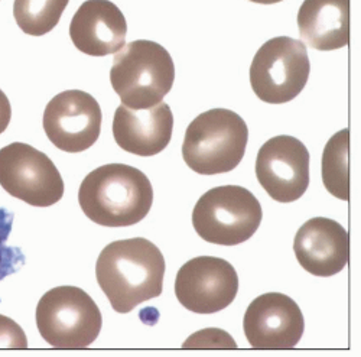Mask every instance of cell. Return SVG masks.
<instances>
[{
	"label": "cell",
	"instance_id": "7a4b0ae2",
	"mask_svg": "<svg viewBox=\"0 0 361 357\" xmlns=\"http://www.w3.org/2000/svg\"><path fill=\"white\" fill-rule=\"evenodd\" d=\"M78 202L82 213L96 224L128 227L149 214L154 188L140 169L125 164H107L84 178Z\"/></svg>",
	"mask_w": 361,
	"mask_h": 357
},
{
	"label": "cell",
	"instance_id": "7c38bea8",
	"mask_svg": "<svg viewBox=\"0 0 361 357\" xmlns=\"http://www.w3.org/2000/svg\"><path fill=\"white\" fill-rule=\"evenodd\" d=\"M243 329L247 341L259 350L293 349L304 336L302 311L290 296L281 292L263 294L246 310Z\"/></svg>",
	"mask_w": 361,
	"mask_h": 357
},
{
	"label": "cell",
	"instance_id": "7402d4cb",
	"mask_svg": "<svg viewBox=\"0 0 361 357\" xmlns=\"http://www.w3.org/2000/svg\"><path fill=\"white\" fill-rule=\"evenodd\" d=\"M253 4H259V5H275L282 2V0H250Z\"/></svg>",
	"mask_w": 361,
	"mask_h": 357
},
{
	"label": "cell",
	"instance_id": "44dd1931",
	"mask_svg": "<svg viewBox=\"0 0 361 357\" xmlns=\"http://www.w3.org/2000/svg\"><path fill=\"white\" fill-rule=\"evenodd\" d=\"M11 119H12V106L11 102L8 99V96L0 90V135H2L9 123H11Z\"/></svg>",
	"mask_w": 361,
	"mask_h": 357
},
{
	"label": "cell",
	"instance_id": "d6986e66",
	"mask_svg": "<svg viewBox=\"0 0 361 357\" xmlns=\"http://www.w3.org/2000/svg\"><path fill=\"white\" fill-rule=\"evenodd\" d=\"M13 213L0 207V282L16 274L25 265L23 252L8 243L13 227Z\"/></svg>",
	"mask_w": 361,
	"mask_h": 357
},
{
	"label": "cell",
	"instance_id": "9a60e30c",
	"mask_svg": "<svg viewBox=\"0 0 361 357\" xmlns=\"http://www.w3.org/2000/svg\"><path fill=\"white\" fill-rule=\"evenodd\" d=\"M173 132V114L171 107L161 102L147 109L118 106L113 119V136L123 151L154 157L169 145Z\"/></svg>",
	"mask_w": 361,
	"mask_h": 357
},
{
	"label": "cell",
	"instance_id": "4fadbf2b",
	"mask_svg": "<svg viewBox=\"0 0 361 357\" xmlns=\"http://www.w3.org/2000/svg\"><path fill=\"white\" fill-rule=\"evenodd\" d=\"M293 252L304 270L328 278L341 272L350 260V236L336 220L315 217L296 231Z\"/></svg>",
	"mask_w": 361,
	"mask_h": 357
},
{
	"label": "cell",
	"instance_id": "8fae6325",
	"mask_svg": "<svg viewBox=\"0 0 361 357\" xmlns=\"http://www.w3.org/2000/svg\"><path fill=\"white\" fill-rule=\"evenodd\" d=\"M256 176L269 197L293 202L310 186V152L293 136H275L262 145L256 158Z\"/></svg>",
	"mask_w": 361,
	"mask_h": 357
},
{
	"label": "cell",
	"instance_id": "30bf717a",
	"mask_svg": "<svg viewBox=\"0 0 361 357\" xmlns=\"http://www.w3.org/2000/svg\"><path fill=\"white\" fill-rule=\"evenodd\" d=\"M103 114L97 100L81 90L56 95L45 107L44 131L59 151L78 154L92 147L102 132Z\"/></svg>",
	"mask_w": 361,
	"mask_h": 357
},
{
	"label": "cell",
	"instance_id": "5b68a950",
	"mask_svg": "<svg viewBox=\"0 0 361 357\" xmlns=\"http://www.w3.org/2000/svg\"><path fill=\"white\" fill-rule=\"evenodd\" d=\"M262 219L259 200L240 186H223L207 191L192 212V226L201 239L223 246L247 242L257 231Z\"/></svg>",
	"mask_w": 361,
	"mask_h": 357
},
{
	"label": "cell",
	"instance_id": "8992f818",
	"mask_svg": "<svg viewBox=\"0 0 361 357\" xmlns=\"http://www.w3.org/2000/svg\"><path fill=\"white\" fill-rule=\"evenodd\" d=\"M35 317L39 334L55 349H85L96 341L103 325L97 304L77 286H58L44 294Z\"/></svg>",
	"mask_w": 361,
	"mask_h": 357
},
{
	"label": "cell",
	"instance_id": "3957f363",
	"mask_svg": "<svg viewBox=\"0 0 361 357\" xmlns=\"http://www.w3.org/2000/svg\"><path fill=\"white\" fill-rule=\"evenodd\" d=\"M173 81V59L154 41L129 42L114 55L110 83L126 107L147 109L159 104L171 92Z\"/></svg>",
	"mask_w": 361,
	"mask_h": 357
},
{
	"label": "cell",
	"instance_id": "e0dca14e",
	"mask_svg": "<svg viewBox=\"0 0 361 357\" xmlns=\"http://www.w3.org/2000/svg\"><path fill=\"white\" fill-rule=\"evenodd\" d=\"M350 131L344 129L331 138L322 154V181L326 191L343 201L350 200Z\"/></svg>",
	"mask_w": 361,
	"mask_h": 357
},
{
	"label": "cell",
	"instance_id": "2e32d148",
	"mask_svg": "<svg viewBox=\"0 0 361 357\" xmlns=\"http://www.w3.org/2000/svg\"><path fill=\"white\" fill-rule=\"evenodd\" d=\"M299 35L311 48L334 51L350 44V0H304L298 12Z\"/></svg>",
	"mask_w": 361,
	"mask_h": 357
},
{
	"label": "cell",
	"instance_id": "ba28073f",
	"mask_svg": "<svg viewBox=\"0 0 361 357\" xmlns=\"http://www.w3.org/2000/svg\"><path fill=\"white\" fill-rule=\"evenodd\" d=\"M0 186L34 207H49L64 195V181L54 162L34 146L15 142L0 150Z\"/></svg>",
	"mask_w": 361,
	"mask_h": 357
},
{
	"label": "cell",
	"instance_id": "277c9868",
	"mask_svg": "<svg viewBox=\"0 0 361 357\" xmlns=\"http://www.w3.org/2000/svg\"><path fill=\"white\" fill-rule=\"evenodd\" d=\"M247 140L243 117L228 109H212L197 116L187 128L183 158L197 174H226L242 162Z\"/></svg>",
	"mask_w": 361,
	"mask_h": 357
},
{
	"label": "cell",
	"instance_id": "5bb4252c",
	"mask_svg": "<svg viewBox=\"0 0 361 357\" xmlns=\"http://www.w3.org/2000/svg\"><path fill=\"white\" fill-rule=\"evenodd\" d=\"M126 18L110 0H85L70 23L74 47L90 56H106L126 42Z\"/></svg>",
	"mask_w": 361,
	"mask_h": 357
},
{
	"label": "cell",
	"instance_id": "52a82bcc",
	"mask_svg": "<svg viewBox=\"0 0 361 357\" xmlns=\"http://www.w3.org/2000/svg\"><path fill=\"white\" fill-rule=\"evenodd\" d=\"M310 73L305 44L289 37H276L256 52L250 66V84L262 102L283 104L304 90Z\"/></svg>",
	"mask_w": 361,
	"mask_h": 357
},
{
	"label": "cell",
	"instance_id": "9c48e42d",
	"mask_svg": "<svg viewBox=\"0 0 361 357\" xmlns=\"http://www.w3.org/2000/svg\"><path fill=\"white\" fill-rule=\"evenodd\" d=\"M238 277L234 266L214 256H198L180 266L175 279L179 304L197 314L227 308L237 296Z\"/></svg>",
	"mask_w": 361,
	"mask_h": 357
},
{
	"label": "cell",
	"instance_id": "ffe728a7",
	"mask_svg": "<svg viewBox=\"0 0 361 357\" xmlns=\"http://www.w3.org/2000/svg\"><path fill=\"white\" fill-rule=\"evenodd\" d=\"M27 340L20 325L6 315H0V349H26Z\"/></svg>",
	"mask_w": 361,
	"mask_h": 357
},
{
	"label": "cell",
	"instance_id": "ac0fdd59",
	"mask_svg": "<svg viewBox=\"0 0 361 357\" xmlns=\"http://www.w3.org/2000/svg\"><path fill=\"white\" fill-rule=\"evenodd\" d=\"M70 0H15L13 18L26 35L42 37L61 20Z\"/></svg>",
	"mask_w": 361,
	"mask_h": 357
},
{
	"label": "cell",
	"instance_id": "6da1fadb",
	"mask_svg": "<svg viewBox=\"0 0 361 357\" xmlns=\"http://www.w3.org/2000/svg\"><path fill=\"white\" fill-rule=\"evenodd\" d=\"M165 259L159 248L143 237L117 241L99 255L96 278L118 314L158 298L164 289Z\"/></svg>",
	"mask_w": 361,
	"mask_h": 357
}]
</instances>
